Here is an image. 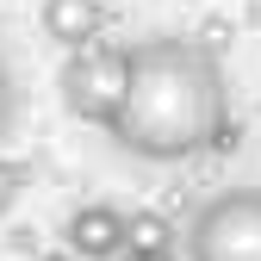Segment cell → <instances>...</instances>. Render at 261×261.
Wrapping results in <instances>:
<instances>
[{"instance_id": "6da1fadb", "label": "cell", "mask_w": 261, "mask_h": 261, "mask_svg": "<svg viewBox=\"0 0 261 261\" xmlns=\"http://www.w3.org/2000/svg\"><path fill=\"white\" fill-rule=\"evenodd\" d=\"M106 137L137 162H193L205 149H230L243 124H230V81L212 44L180 31L130 44L124 112Z\"/></svg>"}, {"instance_id": "7a4b0ae2", "label": "cell", "mask_w": 261, "mask_h": 261, "mask_svg": "<svg viewBox=\"0 0 261 261\" xmlns=\"http://www.w3.org/2000/svg\"><path fill=\"white\" fill-rule=\"evenodd\" d=\"M124 87H130V44H112V38H93V44L69 50L62 69H56V93L69 106V118H81L93 130L118 124Z\"/></svg>"}, {"instance_id": "3957f363", "label": "cell", "mask_w": 261, "mask_h": 261, "mask_svg": "<svg viewBox=\"0 0 261 261\" xmlns=\"http://www.w3.org/2000/svg\"><path fill=\"white\" fill-rule=\"evenodd\" d=\"M187 261H261V187H224L187 224Z\"/></svg>"}, {"instance_id": "277c9868", "label": "cell", "mask_w": 261, "mask_h": 261, "mask_svg": "<svg viewBox=\"0 0 261 261\" xmlns=\"http://www.w3.org/2000/svg\"><path fill=\"white\" fill-rule=\"evenodd\" d=\"M62 249L75 261H118L124 255V212L93 199V205H75L69 224H62Z\"/></svg>"}, {"instance_id": "5b68a950", "label": "cell", "mask_w": 261, "mask_h": 261, "mask_svg": "<svg viewBox=\"0 0 261 261\" xmlns=\"http://www.w3.org/2000/svg\"><path fill=\"white\" fill-rule=\"evenodd\" d=\"M38 25L44 38L62 44V50H81L106 31V0H44L38 7Z\"/></svg>"}, {"instance_id": "8992f818", "label": "cell", "mask_w": 261, "mask_h": 261, "mask_svg": "<svg viewBox=\"0 0 261 261\" xmlns=\"http://www.w3.org/2000/svg\"><path fill=\"white\" fill-rule=\"evenodd\" d=\"M180 237L162 212H124V255H174Z\"/></svg>"}, {"instance_id": "52a82bcc", "label": "cell", "mask_w": 261, "mask_h": 261, "mask_svg": "<svg viewBox=\"0 0 261 261\" xmlns=\"http://www.w3.org/2000/svg\"><path fill=\"white\" fill-rule=\"evenodd\" d=\"M19 193H25V168L19 162H0V218L19 205Z\"/></svg>"}, {"instance_id": "ba28073f", "label": "cell", "mask_w": 261, "mask_h": 261, "mask_svg": "<svg viewBox=\"0 0 261 261\" xmlns=\"http://www.w3.org/2000/svg\"><path fill=\"white\" fill-rule=\"evenodd\" d=\"M13 118H19V87H13V75H7V62H0V143H7Z\"/></svg>"}, {"instance_id": "9c48e42d", "label": "cell", "mask_w": 261, "mask_h": 261, "mask_svg": "<svg viewBox=\"0 0 261 261\" xmlns=\"http://www.w3.org/2000/svg\"><path fill=\"white\" fill-rule=\"evenodd\" d=\"M118 261H180V255H118Z\"/></svg>"}, {"instance_id": "30bf717a", "label": "cell", "mask_w": 261, "mask_h": 261, "mask_svg": "<svg viewBox=\"0 0 261 261\" xmlns=\"http://www.w3.org/2000/svg\"><path fill=\"white\" fill-rule=\"evenodd\" d=\"M38 261H75V255H69V249H50V255H38Z\"/></svg>"}]
</instances>
